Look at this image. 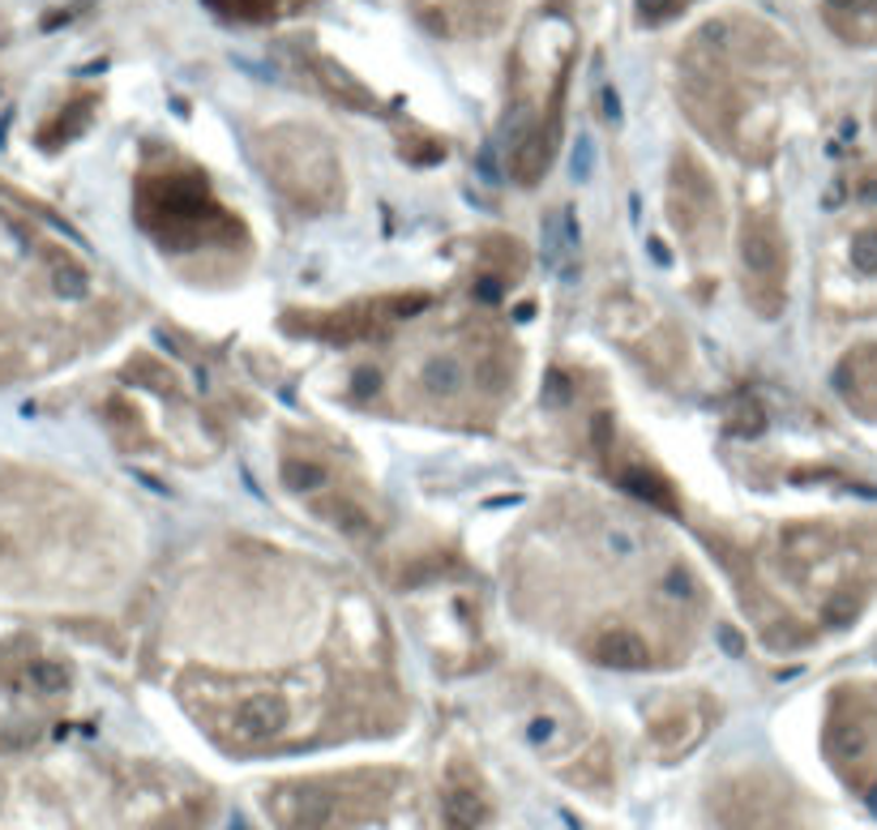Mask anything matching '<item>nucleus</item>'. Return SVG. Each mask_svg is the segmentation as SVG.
<instances>
[{"label": "nucleus", "mask_w": 877, "mask_h": 830, "mask_svg": "<svg viewBox=\"0 0 877 830\" xmlns=\"http://www.w3.org/2000/svg\"><path fill=\"white\" fill-rule=\"evenodd\" d=\"M741 262H744V291L762 313H775L784 300V244L779 231L766 214L744 218L741 236Z\"/></svg>", "instance_id": "nucleus-1"}, {"label": "nucleus", "mask_w": 877, "mask_h": 830, "mask_svg": "<svg viewBox=\"0 0 877 830\" xmlns=\"http://www.w3.org/2000/svg\"><path fill=\"white\" fill-rule=\"evenodd\" d=\"M283 728H287V702L278 693H253L231 715V732L245 745H262V741L278 737Z\"/></svg>", "instance_id": "nucleus-2"}, {"label": "nucleus", "mask_w": 877, "mask_h": 830, "mask_svg": "<svg viewBox=\"0 0 877 830\" xmlns=\"http://www.w3.org/2000/svg\"><path fill=\"white\" fill-rule=\"evenodd\" d=\"M706 732V710L698 702H673L664 715L651 719V741L660 754H685Z\"/></svg>", "instance_id": "nucleus-3"}, {"label": "nucleus", "mask_w": 877, "mask_h": 830, "mask_svg": "<svg viewBox=\"0 0 877 830\" xmlns=\"http://www.w3.org/2000/svg\"><path fill=\"white\" fill-rule=\"evenodd\" d=\"M591 659L604 664V668H621V672H638L651 664V646L638 629H625V625H607L591 638Z\"/></svg>", "instance_id": "nucleus-4"}, {"label": "nucleus", "mask_w": 877, "mask_h": 830, "mask_svg": "<svg viewBox=\"0 0 877 830\" xmlns=\"http://www.w3.org/2000/svg\"><path fill=\"white\" fill-rule=\"evenodd\" d=\"M274 809L287 830H322L335 814V796L322 788H287L274 796Z\"/></svg>", "instance_id": "nucleus-5"}, {"label": "nucleus", "mask_w": 877, "mask_h": 830, "mask_svg": "<svg viewBox=\"0 0 877 830\" xmlns=\"http://www.w3.org/2000/svg\"><path fill=\"white\" fill-rule=\"evenodd\" d=\"M441 818H446V830H475L488 818V801H484L479 783L467 779L463 766H454V775H450V783H446Z\"/></svg>", "instance_id": "nucleus-6"}, {"label": "nucleus", "mask_w": 877, "mask_h": 830, "mask_svg": "<svg viewBox=\"0 0 877 830\" xmlns=\"http://www.w3.org/2000/svg\"><path fill=\"white\" fill-rule=\"evenodd\" d=\"M621 480H625V488H629V492H638V496L655 501L660 510H676V496H673V488H668V480H660V476H651V471H642V467H629Z\"/></svg>", "instance_id": "nucleus-7"}, {"label": "nucleus", "mask_w": 877, "mask_h": 830, "mask_svg": "<svg viewBox=\"0 0 877 830\" xmlns=\"http://www.w3.org/2000/svg\"><path fill=\"white\" fill-rule=\"evenodd\" d=\"M283 480L291 488H317L326 480V463H313V458H300V454H287L283 458Z\"/></svg>", "instance_id": "nucleus-8"}, {"label": "nucleus", "mask_w": 877, "mask_h": 830, "mask_svg": "<svg viewBox=\"0 0 877 830\" xmlns=\"http://www.w3.org/2000/svg\"><path fill=\"white\" fill-rule=\"evenodd\" d=\"M26 686L39 693H61L68 686V672L61 664H52V659H35V664L26 668Z\"/></svg>", "instance_id": "nucleus-9"}, {"label": "nucleus", "mask_w": 877, "mask_h": 830, "mask_svg": "<svg viewBox=\"0 0 877 830\" xmlns=\"http://www.w3.org/2000/svg\"><path fill=\"white\" fill-rule=\"evenodd\" d=\"M424 381H428L433 390H446V394H454L463 377H459V364H454V360H433V364H428V373H424Z\"/></svg>", "instance_id": "nucleus-10"}, {"label": "nucleus", "mask_w": 877, "mask_h": 830, "mask_svg": "<svg viewBox=\"0 0 877 830\" xmlns=\"http://www.w3.org/2000/svg\"><path fill=\"white\" fill-rule=\"evenodd\" d=\"M852 262H856L861 271H877V231H865V236L856 240V249H852Z\"/></svg>", "instance_id": "nucleus-11"}, {"label": "nucleus", "mask_w": 877, "mask_h": 830, "mask_svg": "<svg viewBox=\"0 0 877 830\" xmlns=\"http://www.w3.org/2000/svg\"><path fill=\"white\" fill-rule=\"evenodd\" d=\"M676 9H680V0H638L642 22H664V17H673Z\"/></svg>", "instance_id": "nucleus-12"}]
</instances>
